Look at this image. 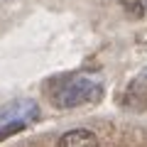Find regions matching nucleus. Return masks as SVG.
I'll use <instances>...</instances> for the list:
<instances>
[{
	"instance_id": "f03ea898",
	"label": "nucleus",
	"mask_w": 147,
	"mask_h": 147,
	"mask_svg": "<svg viewBox=\"0 0 147 147\" xmlns=\"http://www.w3.org/2000/svg\"><path fill=\"white\" fill-rule=\"evenodd\" d=\"M37 115H39V105L32 98H17L0 108V120L3 123H22V125H27V123L37 120Z\"/></svg>"
},
{
	"instance_id": "7ed1b4c3",
	"label": "nucleus",
	"mask_w": 147,
	"mask_h": 147,
	"mask_svg": "<svg viewBox=\"0 0 147 147\" xmlns=\"http://www.w3.org/2000/svg\"><path fill=\"white\" fill-rule=\"evenodd\" d=\"M59 147H98V140L91 130L79 127V130L64 132V137L59 140Z\"/></svg>"
},
{
	"instance_id": "f257e3e1",
	"label": "nucleus",
	"mask_w": 147,
	"mask_h": 147,
	"mask_svg": "<svg viewBox=\"0 0 147 147\" xmlns=\"http://www.w3.org/2000/svg\"><path fill=\"white\" fill-rule=\"evenodd\" d=\"M100 93H103V88L96 81L86 79V76H71V79H64L61 86L57 88L54 105H59V108H79V105L98 100Z\"/></svg>"
}]
</instances>
